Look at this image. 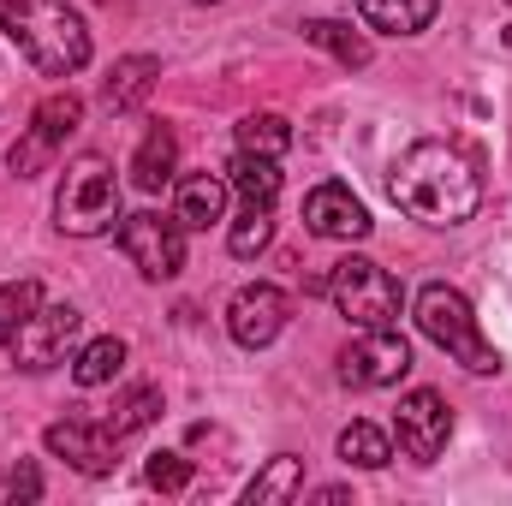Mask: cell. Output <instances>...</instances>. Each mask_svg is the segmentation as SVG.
Masks as SVG:
<instances>
[{"mask_svg":"<svg viewBox=\"0 0 512 506\" xmlns=\"http://www.w3.org/2000/svg\"><path fill=\"white\" fill-rule=\"evenodd\" d=\"M173 173H179V137L167 126H149V137H143L137 155H131V185H137V191H161Z\"/></svg>","mask_w":512,"mask_h":506,"instance_id":"16","label":"cell"},{"mask_svg":"<svg viewBox=\"0 0 512 506\" xmlns=\"http://www.w3.org/2000/svg\"><path fill=\"white\" fill-rule=\"evenodd\" d=\"M36 304H42V286H36V280H12V286H0V334H6L12 322H24Z\"/></svg>","mask_w":512,"mask_h":506,"instance_id":"27","label":"cell"},{"mask_svg":"<svg viewBox=\"0 0 512 506\" xmlns=\"http://www.w3.org/2000/svg\"><path fill=\"white\" fill-rule=\"evenodd\" d=\"M155 78H161V60H149V54H126V60H114V72H108V84H102V108H108V114H131V108H143V96L155 90Z\"/></svg>","mask_w":512,"mask_h":506,"instance_id":"14","label":"cell"},{"mask_svg":"<svg viewBox=\"0 0 512 506\" xmlns=\"http://www.w3.org/2000/svg\"><path fill=\"white\" fill-rule=\"evenodd\" d=\"M143 477H149V489H161V495H185V489H191V459H179V453H155Z\"/></svg>","mask_w":512,"mask_h":506,"instance_id":"26","label":"cell"},{"mask_svg":"<svg viewBox=\"0 0 512 506\" xmlns=\"http://www.w3.org/2000/svg\"><path fill=\"white\" fill-rule=\"evenodd\" d=\"M304 227L316 233V239H340V245H352V239H370V209L352 197V185H340V179H328V185H316L310 197H304Z\"/></svg>","mask_w":512,"mask_h":506,"instance_id":"13","label":"cell"},{"mask_svg":"<svg viewBox=\"0 0 512 506\" xmlns=\"http://www.w3.org/2000/svg\"><path fill=\"white\" fill-rule=\"evenodd\" d=\"M280 328H286V292H280V286L256 280V286H239V292H233V304H227V334H233L245 352L274 346Z\"/></svg>","mask_w":512,"mask_h":506,"instance_id":"12","label":"cell"},{"mask_svg":"<svg viewBox=\"0 0 512 506\" xmlns=\"http://www.w3.org/2000/svg\"><path fill=\"white\" fill-rule=\"evenodd\" d=\"M78 120H84V96H72V90H54L36 114H30V131L6 149V167L18 173V179H30V173H42L48 161H54V149L78 131Z\"/></svg>","mask_w":512,"mask_h":506,"instance_id":"8","label":"cell"},{"mask_svg":"<svg viewBox=\"0 0 512 506\" xmlns=\"http://www.w3.org/2000/svg\"><path fill=\"white\" fill-rule=\"evenodd\" d=\"M239 149H245V155H274V161H280V155L292 149V126H286L280 114H245V120H239Z\"/></svg>","mask_w":512,"mask_h":506,"instance_id":"23","label":"cell"},{"mask_svg":"<svg viewBox=\"0 0 512 506\" xmlns=\"http://www.w3.org/2000/svg\"><path fill=\"white\" fill-rule=\"evenodd\" d=\"M0 30L42 78H72L90 66V24L66 0H0Z\"/></svg>","mask_w":512,"mask_h":506,"instance_id":"2","label":"cell"},{"mask_svg":"<svg viewBox=\"0 0 512 506\" xmlns=\"http://www.w3.org/2000/svg\"><path fill=\"white\" fill-rule=\"evenodd\" d=\"M405 376H411V346L393 328H364L340 352V381L346 387H399Z\"/></svg>","mask_w":512,"mask_h":506,"instance_id":"10","label":"cell"},{"mask_svg":"<svg viewBox=\"0 0 512 506\" xmlns=\"http://www.w3.org/2000/svg\"><path fill=\"white\" fill-rule=\"evenodd\" d=\"M304 42H316V48H328L340 66H352V72H364L370 66V42L352 30V24H340V18H310L304 24Z\"/></svg>","mask_w":512,"mask_h":506,"instance_id":"19","label":"cell"},{"mask_svg":"<svg viewBox=\"0 0 512 506\" xmlns=\"http://www.w3.org/2000/svg\"><path fill=\"white\" fill-rule=\"evenodd\" d=\"M48 453L54 459H66L72 471H84V477H108L114 465H120V435L108 429V423H90V417H66V423H48Z\"/></svg>","mask_w":512,"mask_h":506,"instance_id":"11","label":"cell"},{"mask_svg":"<svg viewBox=\"0 0 512 506\" xmlns=\"http://www.w3.org/2000/svg\"><path fill=\"white\" fill-rule=\"evenodd\" d=\"M120 370H126V340H114V334L90 340V346L72 358V381H78V387H102V381H114Z\"/></svg>","mask_w":512,"mask_h":506,"instance_id":"21","label":"cell"},{"mask_svg":"<svg viewBox=\"0 0 512 506\" xmlns=\"http://www.w3.org/2000/svg\"><path fill=\"white\" fill-rule=\"evenodd\" d=\"M161 417V387H131L126 399L114 405V417H108V429L126 441V435H137V429H149Z\"/></svg>","mask_w":512,"mask_h":506,"instance_id":"24","label":"cell"},{"mask_svg":"<svg viewBox=\"0 0 512 506\" xmlns=\"http://www.w3.org/2000/svg\"><path fill=\"white\" fill-rule=\"evenodd\" d=\"M328 298L352 328H399V304H405L399 280L370 256H340L328 268Z\"/></svg>","mask_w":512,"mask_h":506,"instance_id":"5","label":"cell"},{"mask_svg":"<svg viewBox=\"0 0 512 506\" xmlns=\"http://www.w3.org/2000/svg\"><path fill=\"white\" fill-rule=\"evenodd\" d=\"M120 251L131 256V268L143 280H173L185 268V227L179 215H155V209H137V215H120Z\"/></svg>","mask_w":512,"mask_h":506,"instance_id":"7","label":"cell"},{"mask_svg":"<svg viewBox=\"0 0 512 506\" xmlns=\"http://www.w3.org/2000/svg\"><path fill=\"white\" fill-rule=\"evenodd\" d=\"M54 221L72 239H96V233L120 227V179H114L108 155L90 149V155L66 161V179H60V197H54Z\"/></svg>","mask_w":512,"mask_h":506,"instance_id":"3","label":"cell"},{"mask_svg":"<svg viewBox=\"0 0 512 506\" xmlns=\"http://www.w3.org/2000/svg\"><path fill=\"white\" fill-rule=\"evenodd\" d=\"M501 42H507V48H512V24H507V30H501Z\"/></svg>","mask_w":512,"mask_h":506,"instance_id":"29","label":"cell"},{"mask_svg":"<svg viewBox=\"0 0 512 506\" xmlns=\"http://www.w3.org/2000/svg\"><path fill=\"white\" fill-rule=\"evenodd\" d=\"M387 191H393V203H399L411 221H423V227H459V221H471V215L483 209V179H477V167L465 161V149L435 143V137L411 143V149L393 161Z\"/></svg>","mask_w":512,"mask_h":506,"instance_id":"1","label":"cell"},{"mask_svg":"<svg viewBox=\"0 0 512 506\" xmlns=\"http://www.w3.org/2000/svg\"><path fill=\"white\" fill-rule=\"evenodd\" d=\"M268 239H274V215L245 203V215H239L233 233H227V251L233 256H256V251H268Z\"/></svg>","mask_w":512,"mask_h":506,"instance_id":"25","label":"cell"},{"mask_svg":"<svg viewBox=\"0 0 512 506\" xmlns=\"http://www.w3.org/2000/svg\"><path fill=\"white\" fill-rule=\"evenodd\" d=\"M435 12H441V0H358V18L382 36H417V30H429Z\"/></svg>","mask_w":512,"mask_h":506,"instance_id":"17","label":"cell"},{"mask_svg":"<svg viewBox=\"0 0 512 506\" xmlns=\"http://www.w3.org/2000/svg\"><path fill=\"white\" fill-rule=\"evenodd\" d=\"M298 495H304V459H292V453L268 459V471H256L251 489H245L251 506H280V501H298Z\"/></svg>","mask_w":512,"mask_h":506,"instance_id":"18","label":"cell"},{"mask_svg":"<svg viewBox=\"0 0 512 506\" xmlns=\"http://www.w3.org/2000/svg\"><path fill=\"white\" fill-rule=\"evenodd\" d=\"M340 459L346 465H364V471H382L387 459H393V441H387V429H376V423H346L340 429Z\"/></svg>","mask_w":512,"mask_h":506,"instance_id":"22","label":"cell"},{"mask_svg":"<svg viewBox=\"0 0 512 506\" xmlns=\"http://www.w3.org/2000/svg\"><path fill=\"white\" fill-rule=\"evenodd\" d=\"M36 495H42V477H36L30 465L0 471V501H36Z\"/></svg>","mask_w":512,"mask_h":506,"instance_id":"28","label":"cell"},{"mask_svg":"<svg viewBox=\"0 0 512 506\" xmlns=\"http://www.w3.org/2000/svg\"><path fill=\"white\" fill-rule=\"evenodd\" d=\"M215 221H227V179L185 173L179 179V227H215Z\"/></svg>","mask_w":512,"mask_h":506,"instance_id":"15","label":"cell"},{"mask_svg":"<svg viewBox=\"0 0 512 506\" xmlns=\"http://www.w3.org/2000/svg\"><path fill=\"white\" fill-rule=\"evenodd\" d=\"M78 328H84V316L72 304H36L24 322L6 328V358L18 370H54V364H66Z\"/></svg>","mask_w":512,"mask_h":506,"instance_id":"6","label":"cell"},{"mask_svg":"<svg viewBox=\"0 0 512 506\" xmlns=\"http://www.w3.org/2000/svg\"><path fill=\"white\" fill-rule=\"evenodd\" d=\"M393 435H399V453L417 459V465H435L447 453V435H453V411L435 387H411L399 399V417H393Z\"/></svg>","mask_w":512,"mask_h":506,"instance_id":"9","label":"cell"},{"mask_svg":"<svg viewBox=\"0 0 512 506\" xmlns=\"http://www.w3.org/2000/svg\"><path fill=\"white\" fill-rule=\"evenodd\" d=\"M233 191H239L251 209H274V197H280V167H274V155H245V149H239V161H233Z\"/></svg>","mask_w":512,"mask_h":506,"instance_id":"20","label":"cell"},{"mask_svg":"<svg viewBox=\"0 0 512 506\" xmlns=\"http://www.w3.org/2000/svg\"><path fill=\"white\" fill-rule=\"evenodd\" d=\"M417 328H423V340H435L447 358H459L471 376H495L501 370V352L483 340V328H477V316H471V298L459 292V286H423L417 292Z\"/></svg>","mask_w":512,"mask_h":506,"instance_id":"4","label":"cell"}]
</instances>
